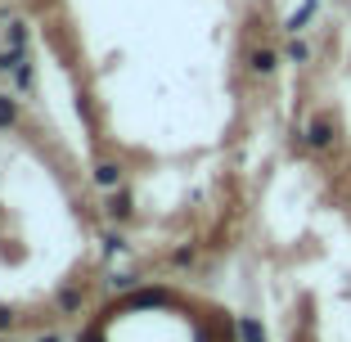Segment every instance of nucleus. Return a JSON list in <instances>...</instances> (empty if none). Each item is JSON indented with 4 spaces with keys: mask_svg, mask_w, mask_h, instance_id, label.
Returning a JSON list of instances; mask_svg holds the SVG:
<instances>
[{
    "mask_svg": "<svg viewBox=\"0 0 351 342\" xmlns=\"http://www.w3.org/2000/svg\"><path fill=\"white\" fill-rule=\"evenodd\" d=\"M302 140H306V149H329L333 140H338V126H333L329 113H320V117H311V122H306Z\"/></svg>",
    "mask_w": 351,
    "mask_h": 342,
    "instance_id": "1",
    "label": "nucleus"
},
{
    "mask_svg": "<svg viewBox=\"0 0 351 342\" xmlns=\"http://www.w3.org/2000/svg\"><path fill=\"white\" fill-rule=\"evenodd\" d=\"M248 68H252L257 77H270V73L279 68V54H275V50H252V54H248Z\"/></svg>",
    "mask_w": 351,
    "mask_h": 342,
    "instance_id": "2",
    "label": "nucleus"
},
{
    "mask_svg": "<svg viewBox=\"0 0 351 342\" xmlns=\"http://www.w3.org/2000/svg\"><path fill=\"white\" fill-rule=\"evenodd\" d=\"M95 185H99V189H117V185H122V167H117V162H99V167H95Z\"/></svg>",
    "mask_w": 351,
    "mask_h": 342,
    "instance_id": "3",
    "label": "nucleus"
},
{
    "mask_svg": "<svg viewBox=\"0 0 351 342\" xmlns=\"http://www.w3.org/2000/svg\"><path fill=\"white\" fill-rule=\"evenodd\" d=\"M14 122H19V99L0 90V131H10Z\"/></svg>",
    "mask_w": 351,
    "mask_h": 342,
    "instance_id": "4",
    "label": "nucleus"
},
{
    "mask_svg": "<svg viewBox=\"0 0 351 342\" xmlns=\"http://www.w3.org/2000/svg\"><path fill=\"white\" fill-rule=\"evenodd\" d=\"M311 14H315V0H306V5H302V10L293 14L289 23H284V32H289V36H298V32H302V27H306V23H311Z\"/></svg>",
    "mask_w": 351,
    "mask_h": 342,
    "instance_id": "5",
    "label": "nucleus"
},
{
    "mask_svg": "<svg viewBox=\"0 0 351 342\" xmlns=\"http://www.w3.org/2000/svg\"><path fill=\"white\" fill-rule=\"evenodd\" d=\"M108 217H117V221L131 217V194H126V189H117V194L108 198Z\"/></svg>",
    "mask_w": 351,
    "mask_h": 342,
    "instance_id": "6",
    "label": "nucleus"
},
{
    "mask_svg": "<svg viewBox=\"0 0 351 342\" xmlns=\"http://www.w3.org/2000/svg\"><path fill=\"white\" fill-rule=\"evenodd\" d=\"M239 338L243 342H266V329H261L252 315H243V320H239Z\"/></svg>",
    "mask_w": 351,
    "mask_h": 342,
    "instance_id": "7",
    "label": "nucleus"
},
{
    "mask_svg": "<svg viewBox=\"0 0 351 342\" xmlns=\"http://www.w3.org/2000/svg\"><path fill=\"white\" fill-rule=\"evenodd\" d=\"M306 59H311V45L293 36V45H289V63H306Z\"/></svg>",
    "mask_w": 351,
    "mask_h": 342,
    "instance_id": "8",
    "label": "nucleus"
},
{
    "mask_svg": "<svg viewBox=\"0 0 351 342\" xmlns=\"http://www.w3.org/2000/svg\"><path fill=\"white\" fill-rule=\"evenodd\" d=\"M14 82H19V90H27V86H32V68H27V59L14 68Z\"/></svg>",
    "mask_w": 351,
    "mask_h": 342,
    "instance_id": "9",
    "label": "nucleus"
},
{
    "mask_svg": "<svg viewBox=\"0 0 351 342\" xmlns=\"http://www.w3.org/2000/svg\"><path fill=\"white\" fill-rule=\"evenodd\" d=\"M59 306H63V311H77V306H82V293H73V289H68V293L59 297Z\"/></svg>",
    "mask_w": 351,
    "mask_h": 342,
    "instance_id": "10",
    "label": "nucleus"
},
{
    "mask_svg": "<svg viewBox=\"0 0 351 342\" xmlns=\"http://www.w3.org/2000/svg\"><path fill=\"white\" fill-rule=\"evenodd\" d=\"M171 261H176V266H189V261H194V248H176Z\"/></svg>",
    "mask_w": 351,
    "mask_h": 342,
    "instance_id": "11",
    "label": "nucleus"
},
{
    "mask_svg": "<svg viewBox=\"0 0 351 342\" xmlns=\"http://www.w3.org/2000/svg\"><path fill=\"white\" fill-rule=\"evenodd\" d=\"M10 50H23V23H14V27H10Z\"/></svg>",
    "mask_w": 351,
    "mask_h": 342,
    "instance_id": "12",
    "label": "nucleus"
},
{
    "mask_svg": "<svg viewBox=\"0 0 351 342\" xmlns=\"http://www.w3.org/2000/svg\"><path fill=\"white\" fill-rule=\"evenodd\" d=\"M10 324H14V315L5 311V306H0V329H10Z\"/></svg>",
    "mask_w": 351,
    "mask_h": 342,
    "instance_id": "13",
    "label": "nucleus"
},
{
    "mask_svg": "<svg viewBox=\"0 0 351 342\" xmlns=\"http://www.w3.org/2000/svg\"><path fill=\"white\" fill-rule=\"evenodd\" d=\"M36 342H63V338H59V333H41V338H36Z\"/></svg>",
    "mask_w": 351,
    "mask_h": 342,
    "instance_id": "14",
    "label": "nucleus"
},
{
    "mask_svg": "<svg viewBox=\"0 0 351 342\" xmlns=\"http://www.w3.org/2000/svg\"><path fill=\"white\" fill-rule=\"evenodd\" d=\"M0 342H5V338H0Z\"/></svg>",
    "mask_w": 351,
    "mask_h": 342,
    "instance_id": "15",
    "label": "nucleus"
}]
</instances>
